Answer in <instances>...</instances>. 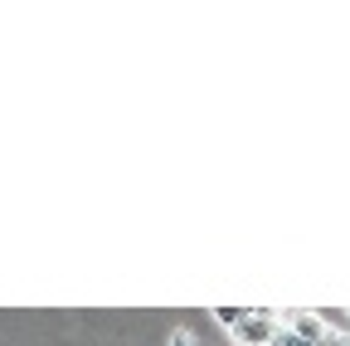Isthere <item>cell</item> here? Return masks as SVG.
Instances as JSON below:
<instances>
[{"instance_id": "obj_1", "label": "cell", "mask_w": 350, "mask_h": 346, "mask_svg": "<svg viewBox=\"0 0 350 346\" xmlns=\"http://www.w3.org/2000/svg\"><path fill=\"white\" fill-rule=\"evenodd\" d=\"M214 317L229 327V336L239 346H273L287 332L278 308H214Z\"/></svg>"}, {"instance_id": "obj_2", "label": "cell", "mask_w": 350, "mask_h": 346, "mask_svg": "<svg viewBox=\"0 0 350 346\" xmlns=\"http://www.w3.org/2000/svg\"><path fill=\"white\" fill-rule=\"evenodd\" d=\"M273 346H306V341H301V336H292V332H282V336H278Z\"/></svg>"}, {"instance_id": "obj_3", "label": "cell", "mask_w": 350, "mask_h": 346, "mask_svg": "<svg viewBox=\"0 0 350 346\" xmlns=\"http://www.w3.org/2000/svg\"><path fill=\"white\" fill-rule=\"evenodd\" d=\"M170 346H195V336H190V332H175V336H170Z\"/></svg>"}]
</instances>
